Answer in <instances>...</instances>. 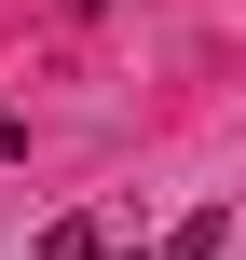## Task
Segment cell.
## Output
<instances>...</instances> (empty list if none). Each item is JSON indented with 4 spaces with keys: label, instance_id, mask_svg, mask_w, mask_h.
Returning a JSON list of instances; mask_svg holds the SVG:
<instances>
[{
    "label": "cell",
    "instance_id": "1",
    "mask_svg": "<svg viewBox=\"0 0 246 260\" xmlns=\"http://www.w3.org/2000/svg\"><path fill=\"white\" fill-rule=\"evenodd\" d=\"M41 260H110V233L96 219H41Z\"/></svg>",
    "mask_w": 246,
    "mask_h": 260
}]
</instances>
